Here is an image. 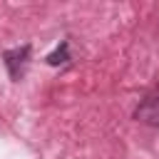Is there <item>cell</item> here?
<instances>
[{
	"label": "cell",
	"mask_w": 159,
	"mask_h": 159,
	"mask_svg": "<svg viewBox=\"0 0 159 159\" xmlns=\"http://www.w3.org/2000/svg\"><path fill=\"white\" fill-rule=\"evenodd\" d=\"M30 55H32L30 45H20V47H12V50L2 52V65H5V70H7L12 82H20L25 77V70L30 65Z\"/></svg>",
	"instance_id": "obj_1"
},
{
	"label": "cell",
	"mask_w": 159,
	"mask_h": 159,
	"mask_svg": "<svg viewBox=\"0 0 159 159\" xmlns=\"http://www.w3.org/2000/svg\"><path fill=\"white\" fill-rule=\"evenodd\" d=\"M134 119L142 122V124H147V127L159 129V84H154L142 97V102L134 109Z\"/></svg>",
	"instance_id": "obj_2"
},
{
	"label": "cell",
	"mask_w": 159,
	"mask_h": 159,
	"mask_svg": "<svg viewBox=\"0 0 159 159\" xmlns=\"http://www.w3.org/2000/svg\"><path fill=\"white\" fill-rule=\"evenodd\" d=\"M67 60H70V42H67V40H62V42H60V47L45 57V62H47V65H52V67H57V65H65Z\"/></svg>",
	"instance_id": "obj_3"
}]
</instances>
